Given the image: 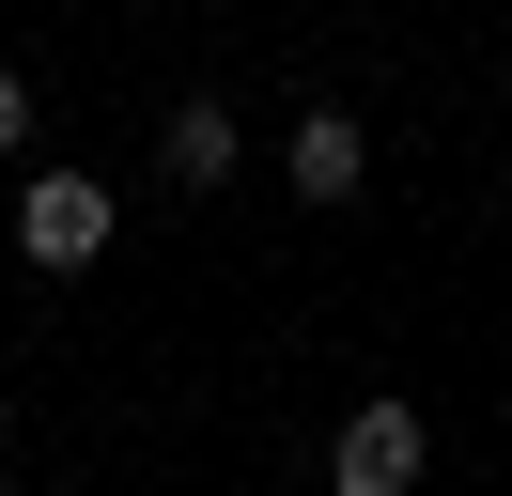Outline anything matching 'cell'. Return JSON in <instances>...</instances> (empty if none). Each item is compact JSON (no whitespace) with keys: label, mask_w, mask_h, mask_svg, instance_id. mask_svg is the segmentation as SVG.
Returning <instances> with one entry per match:
<instances>
[{"label":"cell","mask_w":512,"mask_h":496,"mask_svg":"<svg viewBox=\"0 0 512 496\" xmlns=\"http://www.w3.org/2000/svg\"><path fill=\"white\" fill-rule=\"evenodd\" d=\"M156 155H171V186H233V155H249V124H233L218 93H171V140H156Z\"/></svg>","instance_id":"cell-4"},{"label":"cell","mask_w":512,"mask_h":496,"mask_svg":"<svg viewBox=\"0 0 512 496\" xmlns=\"http://www.w3.org/2000/svg\"><path fill=\"white\" fill-rule=\"evenodd\" d=\"M295 202H357V186H373V124L357 109H295Z\"/></svg>","instance_id":"cell-3"},{"label":"cell","mask_w":512,"mask_h":496,"mask_svg":"<svg viewBox=\"0 0 512 496\" xmlns=\"http://www.w3.org/2000/svg\"><path fill=\"white\" fill-rule=\"evenodd\" d=\"M0 155H32V78L0 62Z\"/></svg>","instance_id":"cell-5"},{"label":"cell","mask_w":512,"mask_h":496,"mask_svg":"<svg viewBox=\"0 0 512 496\" xmlns=\"http://www.w3.org/2000/svg\"><path fill=\"white\" fill-rule=\"evenodd\" d=\"M0 450H16V388H0Z\"/></svg>","instance_id":"cell-6"},{"label":"cell","mask_w":512,"mask_h":496,"mask_svg":"<svg viewBox=\"0 0 512 496\" xmlns=\"http://www.w3.org/2000/svg\"><path fill=\"white\" fill-rule=\"evenodd\" d=\"M16 248H32L47 279H78V264L109 248V186H94V171H32V186H16Z\"/></svg>","instance_id":"cell-2"},{"label":"cell","mask_w":512,"mask_h":496,"mask_svg":"<svg viewBox=\"0 0 512 496\" xmlns=\"http://www.w3.org/2000/svg\"><path fill=\"white\" fill-rule=\"evenodd\" d=\"M419 465H435V434H419L404 388H373L342 419V450H326V496H419Z\"/></svg>","instance_id":"cell-1"}]
</instances>
